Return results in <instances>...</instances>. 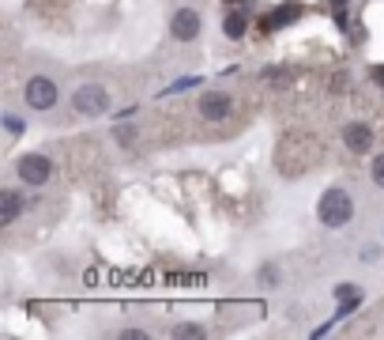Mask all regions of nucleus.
<instances>
[{
	"label": "nucleus",
	"mask_w": 384,
	"mask_h": 340,
	"mask_svg": "<svg viewBox=\"0 0 384 340\" xmlns=\"http://www.w3.org/2000/svg\"><path fill=\"white\" fill-rule=\"evenodd\" d=\"M321 155L324 148L313 133H286L275 148V167L283 178H302L313 167H321Z\"/></svg>",
	"instance_id": "f257e3e1"
},
{
	"label": "nucleus",
	"mask_w": 384,
	"mask_h": 340,
	"mask_svg": "<svg viewBox=\"0 0 384 340\" xmlns=\"http://www.w3.org/2000/svg\"><path fill=\"white\" fill-rule=\"evenodd\" d=\"M351 216H354V200H351V193L346 189H324L321 193V200H316V219H321L324 227H332V231H339V227L351 223Z\"/></svg>",
	"instance_id": "f03ea898"
},
{
	"label": "nucleus",
	"mask_w": 384,
	"mask_h": 340,
	"mask_svg": "<svg viewBox=\"0 0 384 340\" xmlns=\"http://www.w3.org/2000/svg\"><path fill=\"white\" fill-rule=\"evenodd\" d=\"M72 106H76V114H83V117H98L109 110V91L102 84H83V87H76V95H72Z\"/></svg>",
	"instance_id": "7ed1b4c3"
},
{
	"label": "nucleus",
	"mask_w": 384,
	"mask_h": 340,
	"mask_svg": "<svg viewBox=\"0 0 384 340\" xmlns=\"http://www.w3.org/2000/svg\"><path fill=\"white\" fill-rule=\"evenodd\" d=\"M23 98H26V106L31 110H53L57 106V98H61V91H57V84H53L49 76H31V84L23 87Z\"/></svg>",
	"instance_id": "20e7f679"
},
{
	"label": "nucleus",
	"mask_w": 384,
	"mask_h": 340,
	"mask_svg": "<svg viewBox=\"0 0 384 340\" xmlns=\"http://www.w3.org/2000/svg\"><path fill=\"white\" fill-rule=\"evenodd\" d=\"M15 174H20V182L23 186H45V182L53 178V163L45 159V155H23L20 159V167H15Z\"/></svg>",
	"instance_id": "39448f33"
},
{
	"label": "nucleus",
	"mask_w": 384,
	"mask_h": 340,
	"mask_svg": "<svg viewBox=\"0 0 384 340\" xmlns=\"http://www.w3.org/2000/svg\"><path fill=\"white\" fill-rule=\"evenodd\" d=\"M200 12L196 8H177L174 12V20H170V34L177 42H196L200 38Z\"/></svg>",
	"instance_id": "423d86ee"
},
{
	"label": "nucleus",
	"mask_w": 384,
	"mask_h": 340,
	"mask_svg": "<svg viewBox=\"0 0 384 340\" xmlns=\"http://www.w3.org/2000/svg\"><path fill=\"white\" fill-rule=\"evenodd\" d=\"M233 110V98L226 91H208V95L200 98V117L203 121H226Z\"/></svg>",
	"instance_id": "0eeeda50"
},
{
	"label": "nucleus",
	"mask_w": 384,
	"mask_h": 340,
	"mask_svg": "<svg viewBox=\"0 0 384 340\" xmlns=\"http://www.w3.org/2000/svg\"><path fill=\"white\" fill-rule=\"evenodd\" d=\"M343 144H346V151L365 155V151L373 148V128L365 125V121H351V125H343Z\"/></svg>",
	"instance_id": "6e6552de"
},
{
	"label": "nucleus",
	"mask_w": 384,
	"mask_h": 340,
	"mask_svg": "<svg viewBox=\"0 0 384 340\" xmlns=\"http://www.w3.org/2000/svg\"><path fill=\"white\" fill-rule=\"evenodd\" d=\"M20 212H23V197L15 189H4L0 193V223L12 227L15 219H20Z\"/></svg>",
	"instance_id": "1a4fd4ad"
},
{
	"label": "nucleus",
	"mask_w": 384,
	"mask_h": 340,
	"mask_svg": "<svg viewBox=\"0 0 384 340\" xmlns=\"http://www.w3.org/2000/svg\"><path fill=\"white\" fill-rule=\"evenodd\" d=\"M245 31H249V15L238 12V8L226 12V20H222V34H226V38H241Z\"/></svg>",
	"instance_id": "9d476101"
},
{
	"label": "nucleus",
	"mask_w": 384,
	"mask_h": 340,
	"mask_svg": "<svg viewBox=\"0 0 384 340\" xmlns=\"http://www.w3.org/2000/svg\"><path fill=\"white\" fill-rule=\"evenodd\" d=\"M208 329L203 325H196V321H181V325H174V337L177 340H192V337H203Z\"/></svg>",
	"instance_id": "9b49d317"
},
{
	"label": "nucleus",
	"mask_w": 384,
	"mask_h": 340,
	"mask_svg": "<svg viewBox=\"0 0 384 340\" xmlns=\"http://www.w3.org/2000/svg\"><path fill=\"white\" fill-rule=\"evenodd\" d=\"M335 299H339V302H346V299H358L354 283H339V288H335Z\"/></svg>",
	"instance_id": "f8f14e48"
},
{
	"label": "nucleus",
	"mask_w": 384,
	"mask_h": 340,
	"mask_svg": "<svg viewBox=\"0 0 384 340\" xmlns=\"http://www.w3.org/2000/svg\"><path fill=\"white\" fill-rule=\"evenodd\" d=\"M373 182L384 189V155H377V159H373Z\"/></svg>",
	"instance_id": "ddd939ff"
},
{
	"label": "nucleus",
	"mask_w": 384,
	"mask_h": 340,
	"mask_svg": "<svg viewBox=\"0 0 384 340\" xmlns=\"http://www.w3.org/2000/svg\"><path fill=\"white\" fill-rule=\"evenodd\" d=\"M279 280V269H271V265H264L260 269V283H275Z\"/></svg>",
	"instance_id": "4468645a"
},
{
	"label": "nucleus",
	"mask_w": 384,
	"mask_h": 340,
	"mask_svg": "<svg viewBox=\"0 0 384 340\" xmlns=\"http://www.w3.org/2000/svg\"><path fill=\"white\" fill-rule=\"evenodd\" d=\"M4 125H8V133H23V125H20V117H12V114H8V117H4Z\"/></svg>",
	"instance_id": "2eb2a0df"
},
{
	"label": "nucleus",
	"mask_w": 384,
	"mask_h": 340,
	"mask_svg": "<svg viewBox=\"0 0 384 340\" xmlns=\"http://www.w3.org/2000/svg\"><path fill=\"white\" fill-rule=\"evenodd\" d=\"M132 128H117V144H132Z\"/></svg>",
	"instance_id": "dca6fc26"
},
{
	"label": "nucleus",
	"mask_w": 384,
	"mask_h": 340,
	"mask_svg": "<svg viewBox=\"0 0 384 340\" xmlns=\"http://www.w3.org/2000/svg\"><path fill=\"white\" fill-rule=\"evenodd\" d=\"M121 337H125V340H147V333H139V329H125Z\"/></svg>",
	"instance_id": "f3484780"
},
{
	"label": "nucleus",
	"mask_w": 384,
	"mask_h": 340,
	"mask_svg": "<svg viewBox=\"0 0 384 340\" xmlns=\"http://www.w3.org/2000/svg\"><path fill=\"white\" fill-rule=\"evenodd\" d=\"M373 80H377V84L384 87V64H373Z\"/></svg>",
	"instance_id": "a211bd4d"
},
{
	"label": "nucleus",
	"mask_w": 384,
	"mask_h": 340,
	"mask_svg": "<svg viewBox=\"0 0 384 340\" xmlns=\"http://www.w3.org/2000/svg\"><path fill=\"white\" fill-rule=\"evenodd\" d=\"M335 4H343V0H335Z\"/></svg>",
	"instance_id": "6ab92c4d"
}]
</instances>
